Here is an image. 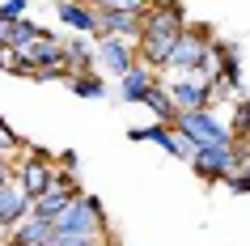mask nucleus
<instances>
[{"instance_id":"obj_9","label":"nucleus","mask_w":250,"mask_h":246,"mask_svg":"<svg viewBox=\"0 0 250 246\" xmlns=\"http://www.w3.org/2000/svg\"><path fill=\"white\" fill-rule=\"evenodd\" d=\"M140 30H145L140 13H123V9H106V13H98V39H127V43L140 47Z\"/></svg>"},{"instance_id":"obj_25","label":"nucleus","mask_w":250,"mask_h":246,"mask_svg":"<svg viewBox=\"0 0 250 246\" xmlns=\"http://www.w3.org/2000/svg\"><path fill=\"white\" fill-rule=\"evenodd\" d=\"M55 166H60V174H68V179H72V174H77V166H81V157L72 153V149H64V153L55 157Z\"/></svg>"},{"instance_id":"obj_12","label":"nucleus","mask_w":250,"mask_h":246,"mask_svg":"<svg viewBox=\"0 0 250 246\" xmlns=\"http://www.w3.org/2000/svg\"><path fill=\"white\" fill-rule=\"evenodd\" d=\"M26 217H34V200H30L17 182L0 187V229H13V225H21Z\"/></svg>"},{"instance_id":"obj_5","label":"nucleus","mask_w":250,"mask_h":246,"mask_svg":"<svg viewBox=\"0 0 250 246\" xmlns=\"http://www.w3.org/2000/svg\"><path fill=\"white\" fill-rule=\"evenodd\" d=\"M127 140L132 144H157L161 153H170V157H178V161H195V144L187 140L178 128H170V123H148V128H132L127 132Z\"/></svg>"},{"instance_id":"obj_10","label":"nucleus","mask_w":250,"mask_h":246,"mask_svg":"<svg viewBox=\"0 0 250 246\" xmlns=\"http://www.w3.org/2000/svg\"><path fill=\"white\" fill-rule=\"evenodd\" d=\"M81 195V187H77V179H68V174H60V182H55L47 195H39L34 200V217H42V221H55L60 212H64L72 200Z\"/></svg>"},{"instance_id":"obj_20","label":"nucleus","mask_w":250,"mask_h":246,"mask_svg":"<svg viewBox=\"0 0 250 246\" xmlns=\"http://www.w3.org/2000/svg\"><path fill=\"white\" fill-rule=\"evenodd\" d=\"M17 149H21V136H17L9 123H0V161H9Z\"/></svg>"},{"instance_id":"obj_19","label":"nucleus","mask_w":250,"mask_h":246,"mask_svg":"<svg viewBox=\"0 0 250 246\" xmlns=\"http://www.w3.org/2000/svg\"><path fill=\"white\" fill-rule=\"evenodd\" d=\"M42 34H47L42 26H34L30 17H21V22H13V26H9V47H13V51H21V47H30V43L42 39Z\"/></svg>"},{"instance_id":"obj_23","label":"nucleus","mask_w":250,"mask_h":246,"mask_svg":"<svg viewBox=\"0 0 250 246\" xmlns=\"http://www.w3.org/2000/svg\"><path fill=\"white\" fill-rule=\"evenodd\" d=\"M51 246H110V238H64V233H55Z\"/></svg>"},{"instance_id":"obj_2","label":"nucleus","mask_w":250,"mask_h":246,"mask_svg":"<svg viewBox=\"0 0 250 246\" xmlns=\"http://www.w3.org/2000/svg\"><path fill=\"white\" fill-rule=\"evenodd\" d=\"M166 89H170L178 115H187V111H212V102H216V81H208L204 72H178V77L166 81Z\"/></svg>"},{"instance_id":"obj_28","label":"nucleus","mask_w":250,"mask_h":246,"mask_svg":"<svg viewBox=\"0 0 250 246\" xmlns=\"http://www.w3.org/2000/svg\"><path fill=\"white\" fill-rule=\"evenodd\" d=\"M0 123H4V119H0Z\"/></svg>"},{"instance_id":"obj_21","label":"nucleus","mask_w":250,"mask_h":246,"mask_svg":"<svg viewBox=\"0 0 250 246\" xmlns=\"http://www.w3.org/2000/svg\"><path fill=\"white\" fill-rule=\"evenodd\" d=\"M229 128H233V136H246V140H250V102H237Z\"/></svg>"},{"instance_id":"obj_22","label":"nucleus","mask_w":250,"mask_h":246,"mask_svg":"<svg viewBox=\"0 0 250 246\" xmlns=\"http://www.w3.org/2000/svg\"><path fill=\"white\" fill-rule=\"evenodd\" d=\"M26 4L30 0H4V4H0V22H9V26L21 22V17H26Z\"/></svg>"},{"instance_id":"obj_1","label":"nucleus","mask_w":250,"mask_h":246,"mask_svg":"<svg viewBox=\"0 0 250 246\" xmlns=\"http://www.w3.org/2000/svg\"><path fill=\"white\" fill-rule=\"evenodd\" d=\"M55 233L64 238H106V212H102V200L98 195H85L81 191L72 204L55 217Z\"/></svg>"},{"instance_id":"obj_3","label":"nucleus","mask_w":250,"mask_h":246,"mask_svg":"<svg viewBox=\"0 0 250 246\" xmlns=\"http://www.w3.org/2000/svg\"><path fill=\"white\" fill-rule=\"evenodd\" d=\"M174 128L183 132L195 149H208V144H233V128H229L221 115H212V111H187V115H178Z\"/></svg>"},{"instance_id":"obj_7","label":"nucleus","mask_w":250,"mask_h":246,"mask_svg":"<svg viewBox=\"0 0 250 246\" xmlns=\"http://www.w3.org/2000/svg\"><path fill=\"white\" fill-rule=\"evenodd\" d=\"M191 170H195L204 182H229L237 170H242V161H237L233 144H208V149H199V153H195Z\"/></svg>"},{"instance_id":"obj_26","label":"nucleus","mask_w":250,"mask_h":246,"mask_svg":"<svg viewBox=\"0 0 250 246\" xmlns=\"http://www.w3.org/2000/svg\"><path fill=\"white\" fill-rule=\"evenodd\" d=\"M115 9H123V13H148L153 0H115Z\"/></svg>"},{"instance_id":"obj_8","label":"nucleus","mask_w":250,"mask_h":246,"mask_svg":"<svg viewBox=\"0 0 250 246\" xmlns=\"http://www.w3.org/2000/svg\"><path fill=\"white\" fill-rule=\"evenodd\" d=\"M98 64H102L115 81H123L136 64H140V51H136V43H127V39H98Z\"/></svg>"},{"instance_id":"obj_18","label":"nucleus","mask_w":250,"mask_h":246,"mask_svg":"<svg viewBox=\"0 0 250 246\" xmlns=\"http://www.w3.org/2000/svg\"><path fill=\"white\" fill-rule=\"evenodd\" d=\"M68 89L77 93V98H93V102H98V98L110 93V85H106L98 72H81V77H68Z\"/></svg>"},{"instance_id":"obj_13","label":"nucleus","mask_w":250,"mask_h":246,"mask_svg":"<svg viewBox=\"0 0 250 246\" xmlns=\"http://www.w3.org/2000/svg\"><path fill=\"white\" fill-rule=\"evenodd\" d=\"M93 64H98V43H93V39L77 34V39H68V43H64V68H68V77L93 72Z\"/></svg>"},{"instance_id":"obj_4","label":"nucleus","mask_w":250,"mask_h":246,"mask_svg":"<svg viewBox=\"0 0 250 246\" xmlns=\"http://www.w3.org/2000/svg\"><path fill=\"white\" fill-rule=\"evenodd\" d=\"M13 182L30 195V200H39V195H47L55 182H60V166H55L42 149H34L26 161H17V166H13Z\"/></svg>"},{"instance_id":"obj_24","label":"nucleus","mask_w":250,"mask_h":246,"mask_svg":"<svg viewBox=\"0 0 250 246\" xmlns=\"http://www.w3.org/2000/svg\"><path fill=\"white\" fill-rule=\"evenodd\" d=\"M225 187H229L233 195H246V191H250V161H246L242 170H237V174H233L229 182H225Z\"/></svg>"},{"instance_id":"obj_15","label":"nucleus","mask_w":250,"mask_h":246,"mask_svg":"<svg viewBox=\"0 0 250 246\" xmlns=\"http://www.w3.org/2000/svg\"><path fill=\"white\" fill-rule=\"evenodd\" d=\"M153 85H161V72H153L148 64H136L127 77L119 81V98H123V102H145Z\"/></svg>"},{"instance_id":"obj_11","label":"nucleus","mask_w":250,"mask_h":246,"mask_svg":"<svg viewBox=\"0 0 250 246\" xmlns=\"http://www.w3.org/2000/svg\"><path fill=\"white\" fill-rule=\"evenodd\" d=\"M55 17L85 39H98V9H89L85 0H55Z\"/></svg>"},{"instance_id":"obj_17","label":"nucleus","mask_w":250,"mask_h":246,"mask_svg":"<svg viewBox=\"0 0 250 246\" xmlns=\"http://www.w3.org/2000/svg\"><path fill=\"white\" fill-rule=\"evenodd\" d=\"M216 85H225V93L242 89V51H237L233 43H225V68H221V81Z\"/></svg>"},{"instance_id":"obj_27","label":"nucleus","mask_w":250,"mask_h":246,"mask_svg":"<svg viewBox=\"0 0 250 246\" xmlns=\"http://www.w3.org/2000/svg\"><path fill=\"white\" fill-rule=\"evenodd\" d=\"M9 182H13V166H9V161H0V187H9Z\"/></svg>"},{"instance_id":"obj_14","label":"nucleus","mask_w":250,"mask_h":246,"mask_svg":"<svg viewBox=\"0 0 250 246\" xmlns=\"http://www.w3.org/2000/svg\"><path fill=\"white\" fill-rule=\"evenodd\" d=\"M55 238V221H42V217H26L21 225L9 229V246H51Z\"/></svg>"},{"instance_id":"obj_16","label":"nucleus","mask_w":250,"mask_h":246,"mask_svg":"<svg viewBox=\"0 0 250 246\" xmlns=\"http://www.w3.org/2000/svg\"><path fill=\"white\" fill-rule=\"evenodd\" d=\"M140 106H148V111H153V119H157V123H178V106H174V98H170V89H166V81H161V85H153V89H148V98Z\"/></svg>"},{"instance_id":"obj_6","label":"nucleus","mask_w":250,"mask_h":246,"mask_svg":"<svg viewBox=\"0 0 250 246\" xmlns=\"http://www.w3.org/2000/svg\"><path fill=\"white\" fill-rule=\"evenodd\" d=\"M208 43H212L208 26H187L178 47H174V55H170V64H166V72L170 77H178V72H199L204 68V55H208Z\"/></svg>"}]
</instances>
